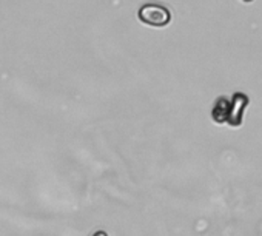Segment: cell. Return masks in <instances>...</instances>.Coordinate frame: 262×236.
<instances>
[{
  "label": "cell",
  "instance_id": "obj_1",
  "mask_svg": "<svg viewBox=\"0 0 262 236\" xmlns=\"http://www.w3.org/2000/svg\"><path fill=\"white\" fill-rule=\"evenodd\" d=\"M139 19L150 27H165L171 20V13L162 5L148 4L139 10Z\"/></svg>",
  "mask_w": 262,
  "mask_h": 236
},
{
  "label": "cell",
  "instance_id": "obj_2",
  "mask_svg": "<svg viewBox=\"0 0 262 236\" xmlns=\"http://www.w3.org/2000/svg\"><path fill=\"white\" fill-rule=\"evenodd\" d=\"M248 105V97L244 93H236L233 96V100L230 103V110H228V117L227 122L233 127H237L242 124V117H244V111L245 106Z\"/></svg>",
  "mask_w": 262,
  "mask_h": 236
},
{
  "label": "cell",
  "instance_id": "obj_3",
  "mask_svg": "<svg viewBox=\"0 0 262 236\" xmlns=\"http://www.w3.org/2000/svg\"><path fill=\"white\" fill-rule=\"evenodd\" d=\"M228 110H230V102L227 97H221L216 103H214V110H213V119L217 124H222L227 121L228 117Z\"/></svg>",
  "mask_w": 262,
  "mask_h": 236
},
{
  "label": "cell",
  "instance_id": "obj_4",
  "mask_svg": "<svg viewBox=\"0 0 262 236\" xmlns=\"http://www.w3.org/2000/svg\"><path fill=\"white\" fill-rule=\"evenodd\" d=\"M93 236H108V234H106L105 231H97V233H94Z\"/></svg>",
  "mask_w": 262,
  "mask_h": 236
},
{
  "label": "cell",
  "instance_id": "obj_5",
  "mask_svg": "<svg viewBox=\"0 0 262 236\" xmlns=\"http://www.w3.org/2000/svg\"><path fill=\"white\" fill-rule=\"evenodd\" d=\"M244 2H251V0H244Z\"/></svg>",
  "mask_w": 262,
  "mask_h": 236
}]
</instances>
